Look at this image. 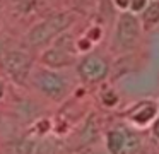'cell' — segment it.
<instances>
[{
    "instance_id": "6da1fadb",
    "label": "cell",
    "mask_w": 159,
    "mask_h": 154,
    "mask_svg": "<svg viewBox=\"0 0 159 154\" xmlns=\"http://www.w3.org/2000/svg\"><path fill=\"white\" fill-rule=\"evenodd\" d=\"M72 21H74V16L69 12H60V14H53V16L46 17L45 21L36 24L29 31L28 43L33 44V46H39V44L48 43L52 38L58 36L62 31H65L72 24Z\"/></svg>"
},
{
    "instance_id": "7a4b0ae2",
    "label": "cell",
    "mask_w": 159,
    "mask_h": 154,
    "mask_svg": "<svg viewBox=\"0 0 159 154\" xmlns=\"http://www.w3.org/2000/svg\"><path fill=\"white\" fill-rule=\"evenodd\" d=\"M140 21L134 12H123L118 17L116 29H115V50L118 51H130L132 48L137 46L140 40Z\"/></svg>"
},
{
    "instance_id": "3957f363",
    "label": "cell",
    "mask_w": 159,
    "mask_h": 154,
    "mask_svg": "<svg viewBox=\"0 0 159 154\" xmlns=\"http://www.w3.org/2000/svg\"><path fill=\"white\" fill-rule=\"evenodd\" d=\"M33 82L43 94H46L52 99H62L67 94V89H69L65 77L58 72H52V70L36 72L34 77H33Z\"/></svg>"
},
{
    "instance_id": "277c9868",
    "label": "cell",
    "mask_w": 159,
    "mask_h": 154,
    "mask_svg": "<svg viewBox=\"0 0 159 154\" xmlns=\"http://www.w3.org/2000/svg\"><path fill=\"white\" fill-rule=\"evenodd\" d=\"M106 147L111 154H135L140 147V140L128 128L118 127L108 132Z\"/></svg>"
},
{
    "instance_id": "5b68a950",
    "label": "cell",
    "mask_w": 159,
    "mask_h": 154,
    "mask_svg": "<svg viewBox=\"0 0 159 154\" xmlns=\"http://www.w3.org/2000/svg\"><path fill=\"white\" fill-rule=\"evenodd\" d=\"M77 70H79V75L86 82H99L108 75L110 65L99 55H87L86 58L80 60Z\"/></svg>"
},
{
    "instance_id": "8992f818",
    "label": "cell",
    "mask_w": 159,
    "mask_h": 154,
    "mask_svg": "<svg viewBox=\"0 0 159 154\" xmlns=\"http://www.w3.org/2000/svg\"><path fill=\"white\" fill-rule=\"evenodd\" d=\"M2 65L16 81L22 82L31 68V57L24 51H9L2 57Z\"/></svg>"
},
{
    "instance_id": "52a82bcc",
    "label": "cell",
    "mask_w": 159,
    "mask_h": 154,
    "mask_svg": "<svg viewBox=\"0 0 159 154\" xmlns=\"http://www.w3.org/2000/svg\"><path fill=\"white\" fill-rule=\"evenodd\" d=\"M72 60H74V57H72V53H70V48L62 46V44L45 51V55H43V62H45L46 65H50V67H57V68L70 65Z\"/></svg>"
},
{
    "instance_id": "ba28073f",
    "label": "cell",
    "mask_w": 159,
    "mask_h": 154,
    "mask_svg": "<svg viewBox=\"0 0 159 154\" xmlns=\"http://www.w3.org/2000/svg\"><path fill=\"white\" fill-rule=\"evenodd\" d=\"M156 110H157V106H156L154 103H151V101L140 103V105L130 113V118L134 120L137 125H145V123L156 115Z\"/></svg>"
},
{
    "instance_id": "9c48e42d",
    "label": "cell",
    "mask_w": 159,
    "mask_h": 154,
    "mask_svg": "<svg viewBox=\"0 0 159 154\" xmlns=\"http://www.w3.org/2000/svg\"><path fill=\"white\" fill-rule=\"evenodd\" d=\"M159 24V0L151 2L142 10V26L145 31H151L152 27Z\"/></svg>"
},
{
    "instance_id": "30bf717a",
    "label": "cell",
    "mask_w": 159,
    "mask_h": 154,
    "mask_svg": "<svg viewBox=\"0 0 159 154\" xmlns=\"http://www.w3.org/2000/svg\"><path fill=\"white\" fill-rule=\"evenodd\" d=\"M147 5V0H130L128 2V7H130L132 12H142Z\"/></svg>"
},
{
    "instance_id": "8fae6325",
    "label": "cell",
    "mask_w": 159,
    "mask_h": 154,
    "mask_svg": "<svg viewBox=\"0 0 159 154\" xmlns=\"http://www.w3.org/2000/svg\"><path fill=\"white\" fill-rule=\"evenodd\" d=\"M103 101L106 103V105H115V103L118 101V98H116L115 92H106V94L103 96Z\"/></svg>"
},
{
    "instance_id": "7c38bea8",
    "label": "cell",
    "mask_w": 159,
    "mask_h": 154,
    "mask_svg": "<svg viewBox=\"0 0 159 154\" xmlns=\"http://www.w3.org/2000/svg\"><path fill=\"white\" fill-rule=\"evenodd\" d=\"M115 2H116L118 7H121V9H127V7H128V2H130V0H115Z\"/></svg>"
},
{
    "instance_id": "4fadbf2b",
    "label": "cell",
    "mask_w": 159,
    "mask_h": 154,
    "mask_svg": "<svg viewBox=\"0 0 159 154\" xmlns=\"http://www.w3.org/2000/svg\"><path fill=\"white\" fill-rule=\"evenodd\" d=\"M152 132H154V135L159 139V120H156V123H154V127H152Z\"/></svg>"
},
{
    "instance_id": "5bb4252c",
    "label": "cell",
    "mask_w": 159,
    "mask_h": 154,
    "mask_svg": "<svg viewBox=\"0 0 159 154\" xmlns=\"http://www.w3.org/2000/svg\"><path fill=\"white\" fill-rule=\"evenodd\" d=\"M4 96V82H0V98Z\"/></svg>"
}]
</instances>
